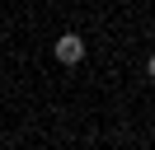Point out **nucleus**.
Instances as JSON below:
<instances>
[{
	"instance_id": "1",
	"label": "nucleus",
	"mask_w": 155,
	"mask_h": 150,
	"mask_svg": "<svg viewBox=\"0 0 155 150\" xmlns=\"http://www.w3.org/2000/svg\"><path fill=\"white\" fill-rule=\"evenodd\" d=\"M52 56H57L61 66H75V61H85V38H80V33H61L57 42H52Z\"/></svg>"
}]
</instances>
